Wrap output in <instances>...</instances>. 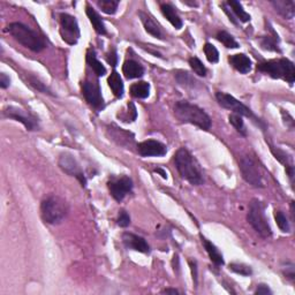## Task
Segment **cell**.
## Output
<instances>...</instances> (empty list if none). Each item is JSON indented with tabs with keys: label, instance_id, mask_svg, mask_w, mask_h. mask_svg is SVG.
Instances as JSON below:
<instances>
[{
	"label": "cell",
	"instance_id": "cell-33",
	"mask_svg": "<svg viewBox=\"0 0 295 295\" xmlns=\"http://www.w3.org/2000/svg\"><path fill=\"white\" fill-rule=\"evenodd\" d=\"M230 269L236 272L237 274H241V276H250L253 273V270H251L250 266H246V264H239V263H232L230 264Z\"/></svg>",
	"mask_w": 295,
	"mask_h": 295
},
{
	"label": "cell",
	"instance_id": "cell-7",
	"mask_svg": "<svg viewBox=\"0 0 295 295\" xmlns=\"http://www.w3.org/2000/svg\"><path fill=\"white\" fill-rule=\"evenodd\" d=\"M240 170L242 173L243 179L251 186L256 188L266 187V179H264L263 170L257 160L249 155L242 156L240 159Z\"/></svg>",
	"mask_w": 295,
	"mask_h": 295
},
{
	"label": "cell",
	"instance_id": "cell-20",
	"mask_svg": "<svg viewBox=\"0 0 295 295\" xmlns=\"http://www.w3.org/2000/svg\"><path fill=\"white\" fill-rule=\"evenodd\" d=\"M162 13L165 18L169 20V22L176 29L182 28V20L180 19L179 14H177L176 8L170 4H163L162 5Z\"/></svg>",
	"mask_w": 295,
	"mask_h": 295
},
{
	"label": "cell",
	"instance_id": "cell-35",
	"mask_svg": "<svg viewBox=\"0 0 295 295\" xmlns=\"http://www.w3.org/2000/svg\"><path fill=\"white\" fill-rule=\"evenodd\" d=\"M260 43H261V45H262L263 49L269 50V51H279V50H278L276 42H274L270 36L262 37V38L260 39Z\"/></svg>",
	"mask_w": 295,
	"mask_h": 295
},
{
	"label": "cell",
	"instance_id": "cell-5",
	"mask_svg": "<svg viewBox=\"0 0 295 295\" xmlns=\"http://www.w3.org/2000/svg\"><path fill=\"white\" fill-rule=\"evenodd\" d=\"M69 206L65 200L59 196H49L42 202L41 214L45 223L57 225L65 219L68 214Z\"/></svg>",
	"mask_w": 295,
	"mask_h": 295
},
{
	"label": "cell",
	"instance_id": "cell-2",
	"mask_svg": "<svg viewBox=\"0 0 295 295\" xmlns=\"http://www.w3.org/2000/svg\"><path fill=\"white\" fill-rule=\"evenodd\" d=\"M174 115L181 122L192 123L204 130L210 129L211 119L204 110L188 102H177L174 105Z\"/></svg>",
	"mask_w": 295,
	"mask_h": 295
},
{
	"label": "cell",
	"instance_id": "cell-30",
	"mask_svg": "<svg viewBox=\"0 0 295 295\" xmlns=\"http://www.w3.org/2000/svg\"><path fill=\"white\" fill-rule=\"evenodd\" d=\"M274 218H276L278 227H279L283 232H285V233L291 232V226H290V223H288L287 217L285 216L281 211H279V210L274 211Z\"/></svg>",
	"mask_w": 295,
	"mask_h": 295
},
{
	"label": "cell",
	"instance_id": "cell-19",
	"mask_svg": "<svg viewBox=\"0 0 295 295\" xmlns=\"http://www.w3.org/2000/svg\"><path fill=\"white\" fill-rule=\"evenodd\" d=\"M229 61L237 72L247 74L251 70V60L244 55V53H239V55H233L229 58Z\"/></svg>",
	"mask_w": 295,
	"mask_h": 295
},
{
	"label": "cell",
	"instance_id": "cell-42",
	"mask_svg": "<svg viewBox=\"0 0 295 295\" xmlns=\"http://www.w3.org/2000/svg\"><path fill=\"white\" fill-rule=\"evenodd\" d=\"M163 293H166V294H179V291L173 290V288H167V290L163 291Z\"/></svg>",
	"mask_w": 295,
	"mask_h": 295
},
{
	"label": "cell",
	"instance_id": "cell-6",
	"mask_svg": "<svg viewBox=\"0 0 295 295\" xmlns=\"http://www.w3.org/2000/svg\"><path fill=\"white\" fill-rule=\"evenodd\" d=\"M248 221L253 229L260 234L263 239H267L272 236V231L267 223V218L266 216V209L263 203L260 200H251L249 204V211H248Z\"/></svg>",
	"mask_w": 295,
	"mask_h": 295
},
{
	"label": "cell",
	"instance_id": "cell-1",
	"mask_svg": "<svg viewBox=\"0 0 295 295\" xmlns=\"http://www.w3.org/2000/svg\"><path fill=\"white\" fill-rule=\"evenodd\" d=\"M174 163H176L177 172L182 179L187 180L189 183L195 184V186L203 183V173L200 164L186 148H180L177 150L174 155Z\"/></svg>",
	"mask_w": 295,
	"mask_h": 295
},
{
	"label": "cell",
	"instance_id": "cell-18",
	"mask_svg": "<svg viewBox=\"0 0 295 295\" xmlns=\"http://www.w3.org/2000/svg\"><path fill=\"white\" fill-rule=\"evenodd\" d=\"M122 72L125 74L126 79H139L142 78L144 75V68L140 62L135 61V60H127L122 66Z\"/></svg>",
	"mask_w": 295,
	"mask_h": 295
},
{
	"label": "cell",
	"instance_id": "cell-12",
	"mask_svg": "<svg viewBox=\"0 0 295 295\" xmlns=\"http://www.w3.org/2000/svg\"><path fill=\"white\" fill-rule=\"evenodd\" d=\"M4 116L6 118L14 119L25 125L28 130H37L38 129V121L32 115L27 112L26 110L20 109L15 106H7L4 109Z\"/></svg>",
	"mask_w": 295,
	"mask_h": 295
},
{
	"label": "cell",
	"instance_id": "cell-13",
	"mask_svg": "<svg viewBox=\"0 0 295 295\" xmlns=\"http://www.w3.org/2000/svg\"><path fill=\"white\" fill-rule=\"evenodd\" d=\"M137 151L143 157H160L166 155L167 149L165 144L155 140H148L137 146Z\"/></svg>",
	"mask_w": 295,
	"mask_h": 295
},
{
	"label": "cell",
	"instance_id": "cell-28",
	"mask_svg": "<svg viewBox=\"0 0 295 295\" xmlns=\"http://www.w3.org/2000/svg\"><path fill=\"white\" fill-rule=\"evenodd\" d=\"M97 5L106 14H115L117 9H118L119 2L115 1V0H98Z\"/></svg>",
	"mask_w": 295,
	"mask_h": 295
},
{
	"label": "cell",
	"instance_id": "cell-37",
	"mask_svg": "<svg viewBox=\"0 0 295 295\" xmlns=\"http://www.w3.org/2000/svg\"><path fill=\"white\" fill-rule=\"evenodd\" d=\"M130 224V217L126 211H120L119 217H118V225L120 227H127Z\"/></svg>",
	"mask_w": 295,
	"mask_h": 295
},
{
	"label": "cell",
	"instance_id": "cell-38",
	"mask_svg": "<svg viewBox=\"0 0 295 295\" xmlns=\"http://www.w3.org/2000/svg\"><path fill=\"white\" fill-rule=\"evenodd\" d=\"M9 85H11V79H9L8 75H6L5 73L0 74V87L2 89L8 88Z\"/></svg>",
	"mask_w": 295,
	"mask_h": 295
},
{
	"label": "cell",
	"instance_id": "cell-11",
	"mask_svg": "<svg viewBox=\"0 0 295 295\" xmlns=\"http://www.w3.org/2000/svg\"><path fill=\"white\" fill-rule=\"evenodd\" d=\"M82 92L83 96L89 105H91L93 109L100 111L104 109V99L102 96V90H100L98 81H85L82 85Z\"/></svg>",
	"mask_w": 295,
	"mask_h": 295
},
{
	"label": "cell",
	"instance_id": "cell-22",
	"mask_svg": "<svg viewBox=\"0 0 295 295\" xmlns=\"http://www.w3.org/2000/svg\"><path fill=\"white\" fill-rule=\"evenodd\" d=\"M202 242L204 244V248H206V253L209 254V257L210 260L212 261V262L216 264V266H224V258H223V255L220 254V251L218 250V248L214 246V244L212 242H210L209 240H206V237L202 236Z\"/></svg>",
	"mask_w": 295,
	"mask_h": 295
},
{
	"label": "cell",
	"instance_id": "cell-15",
	"mask_svg": "<svg viewBox=\"0 0 295 295\" xmlns=\"http://www.w3.org/2000/svg\"><path fill=\"white\" fill-rule=\"evenodd\" d=\"M122 242L129 249L140 251V253L147 254L150 251V247L142 236H136V234L125 232L122 234Z\"/></svg>",
	"mask_w": 295,
	"mask_h": 295
},
{
	"label": "cell",
	"instance_id": "cell-24",
	"mask_svg": "<svg viewBox=\"0 0 295 295\" xmlns=\"http://www.w3.org/2000/svg\"><path fill=\"white\" fill-rule=\"evenodd\" d=\"M87 62H88V65L90 67H91L97 76H104L106 74V68L104 67L103 63L96 58L95 51H93V50H89L88 53H87Z\"/></svg>",
	"mask_w": 295,
	"mask_h": 295
},
{
	"label": "cell",
	"instance_id": "cell-26",
	"mask_svg": "<svg viewBox=\"0 0 295 295\" xmlns=\"http://www.w3.org/2000/svg\"><path fill=\"white\" fill-rule=\"evenodd\" d=\"M130 93H132V96L136 97V98H147V97H149L150 95V85L144 81L134 83V85L130 87Z\"/></svg>",
	"mask_w": 295,
	"mask_h": 295
},
{
	"label": "cell",
	"instance_id": "cell-21",
	"mask_svg": "<svg viewBox=\"0 0 295 295\" xmlns=\"http://www.w3.org/2000/svg\"><path fill=\"white\" fill-rule=\"evenodd\" d=\"M87 15H88L90 22H91V25L93 27V29L96 30V32H98L99 35H105L107 32L106 27L104 25L102 18H100L98 13H97L92 7H90L89 5L87 6Z\"/></svg>",
	"mask_w": 295,
	"mask_h": 295
},
{
	"label": "cell",
	"instance_id": "cell-31",
	"mask_svg": "<svg viewBox=\"0 0 295 295\" xmlns=\"http://www.w3.org/2000/svg\"><path fill=\"white\" fill-rule=\"evenodd\" d=\"M203 50H204V53H206V59L209 60L210 62L216 63L219 61V52H218L216 46L210 44V43H206V44L204 45Z\"/></svg>",
	"mask_w": 295,
	"mask_h": 295
},
{
	"label": "cell",
	"instance_id": "cell-9",
	"mask_svg": "<svg viewBox=\"0 0 295 295\" xmlns=\"http://www.w3.org/2000/svg\"><path fill=\"white\" fill-rule=\"evenodd\" d=\"M107 187H109V190L113 199L118 201V202H121L127 194L132 192L133 181L130 177L126 176L112 177L107 182Z\"/></svg>",
	"mask_w": 295,
	"mask_h": 295
},
{
	"label": "cell",
	"instance_id": "cell-43",
	"mask_svg": "<svg viewBox=\"0 0 295 295\" xmlns=\"http://www.w3.org/2000/svg\"><path fill=\"white\" fill-rule=\"evenodd\" d=\"M155 171H156V172H158V173L162 174V177H164V179H166V177H167V176H166V172H165V171H163L162 169H156Z\"/></svg>",
	"mask_w": 295,
	"mask_h": 295
},
{
	"label": "cell",
	"instance_id": "cell-25",
	"mask_svg": "<svg viewBox=\"0 0 295 295\" xmlns=\"http://www.w3.org/2000/svg\"><path fill=\"white\" fill-rule=\"evenodd\" d=\"M226 5L229 6V8L231 9V12H232V14L236 16V19L239 20L241 22H248L250 21V15L248 14L247 12H244V9L242 7V5L240 4L239 1H227Z\"/></svg>",
	"mask_w": 295,
	"mask_h": 295
},
{
	"label": "cell",
	"instance_id": "cell-17",
	"mask_svg": "<svg viewBox=\"0 0 295 295\" xmlns=\"http://www.w3.org/2000/svg\"><path fill=\"white\" fill-rule=\"evenodd\" d=\"M271 4L283 18L287 20L294 18L295 4L293 0H274V1H271Z\"/></svg>",
	"mask_w": 295,
	"mask_h": 295
},
{
	"label": "cell",
	"instance_id": "cell-4",
	"mask_svg": "<svg viewBox=\"0 0 295 295\" xmlns=\"http://www.w3.org/2000/svg\"><path fill=\"white\" fill-rule=\"evenodd\" d=\"M257 70L267 74L272 79L284 80L290 85H293L295 81L294 63L286 58L273 59L258 63Z\"/></svg>",
	"mask_w": 295,
	"mask_h": 295
},
{
	"label": "cell",
	"instance_id": "cell-14",
	"mask_svg": "<svg viewBox=\"0 0 295 295\" xmlns=\"http://www.w3.org/2000/svg\"><path fill=\"white\" fill-rule=\"evenodd\" d=\"M59 166L63 172H66L69 176L78 177L81 181L82 186H86V177L83 176L81 169H80L79 164L76 163V160L74 159L73 156L70 155H61L59 158Z\"/></svg>",
	"mask_w": 295,
	"mask_h": 295
},
{
	"label": "cell",
	"instance_id": "cell-8",
	"mask_svg": "<svg viewBox=\"0 0 295 295\" xmlns=\"http://www.w3.org/2000/svg\"><path fill=\"white\" fill-rule=\"evenodd\" d=\"M59 20L60 33H61L63 41L70 45L76 44L80 38V28L76 19L67 13H61L59 15Z\"/></svg>",
	"mask_w": 295,
	"mask_h": 295
},
{
	"label": "cell",
	"instance_id": "cell-41",
	"mask_svg": "<svg viewBox=\"0 0 295 295\" xmlns=\"http://www.w3.org/2000/svg\"><path fill=\"white\" fill-rule=\"evenodd\" d=\"M190 266H192V271H193V279L195 280V284H196V281H197V266H196V262L195 261H190Z\"/></svg>",
	"mask_w": 295,
	"mask_h": 295
},
{
	"label": "cell",
	"instance_id": "cell-36",
	"mask_svg": "<svg viewBox=\"0 0 295 295\" xmlns=\"http://www.w3.org/2000/svg\"><path fill=\"white\" fill-rule=\"evenodd\" d=\"M28 80H29L30 85H31L35 89L38 90V91L44 92V93H50L49 89L46 88V87L44 86V83H42L41 81H39V80H37V79L35 78V76L29 75V76H28Z\"/></svg>",
	"mask_w": 295,
	"mask_h": 295
},
{
	"label": "cell",
	"instance_id": "cell-32",
	"mask_svg": "<svg viewBox=\"0 0 295 295\" xmlns=\"http://www.w3.org/2000/svg\"><path fill=\"white\" fill-rule=\"evenodd\" d=\"M189 65L192 67V69L199 76H206V66L203 65V62L201 61L199 58L196 57H193V58L189 59Z\"/></svg>",
	"mask_w": 295,
	"mask_h": 295
},
{
	"label": "cell",
	"instance_id": "cell-16",
	"mask_svg": "<svg viewBox=\"0 0 295 295\" xmlns=\"http://www.w3.org/2000/svg\"><path fill=\"white\" fill-rule=\"evenodd\" d=\"M139 15L141 18V21L143 23L144 28H146V30L150 33V35H152L153 37H156V38H159V39L164 38L162 27H160L158 23L153 20L152 16H150L149 14H147V13L144 12H140Z\"/></svg>",
	"mask_w": 295,
	"mask_h": 295
},
{
	"label": "cell",
	"instance_id": "cell-23",
	"mask_svg": "<svg viewBox=\"0 0 295 295\" xmlns=\"http://www.w3.org/2000/svg\"><path fill=\"white\" fill-rule=\"evenodd\" d=\"M107 83H109V87L112 90V92L115 93V96L121 98L123 96V83L121 78H120V74L117 73L116 70L111 73L109 79H107Z\"/></svg>",
	"mask_w": 295,
	"mask_h": 295
},
{
	"label": "cell",
	"instance_id": "cell-40",
	"mask_svg": "<svg viewBox=\"0 0 295 295\" xmlns=\"http://www.w3.org/2000/svg\"><path fill=\"white\" fill-rule=\"evenodd\" d=\"M255 293L256 294H271L272 292H271V290L266 286V285H258L257 290L255 291Z\"/></svg>",
	"mask_w": 295,
	"mask_h": 295
},
{
	"label": "cell",
	"instance_id": "cell-34",
	"mask_svg": "<svg viewBox=\"0 0 295 295\" xmlns=\"http://www.w3.org/2000/svg\"><path fill=\"white\" fill-rule=\"evenodd\" d=\"M177 82L182 86H193L194 83H195V80H194L192 76L189 75V73H187V72L177 73Z\"/></svg>",
	"mask_w": 295,
	"mask_h": 295
},
{
	"label": "cell",
	"instance_id": "cell-39",
	"mask_svg": "<svg viewBox=\"0 0 295 295\" xmlns=\"http://www.w3.org/2000/svg\"><path fill=\"white\" fill-rule=\"evenodd\" d=\"M117 61H118V56H117L116 50L113 49L112 51H111L109 53V55H107V62H109L110 65L116 66L117 65Z\"/></svg>",
	"mask_w": 295,
	"mask_h": 295
},
{
	"label": "cell",
	"instance_id": "cell-10",
	"mask_svg": "<svg viewBox=\"0 0 295 295\" xmlns=\"http://www.w3.org/2000/svg\"><path fill=\"white\" fill-rule=\"evenodd\" d=\"M216 98L218 100V103H219V105L223 106L224 109L231 110L233 113H237V115H240V116H244V117H248V118L255 119V117L253 113H251V111L248 109L244 104L239 102V100L234 98L233 96L229 95V93L219 91L216 93Z\"/></svg>",
	"mask_w": 295,
	"mask_h": 295
},
{
	"label": "cell",
	"instance_id": "cell-3",
	"mask_svg": "<svg viewBox=\"0 0 295 295\" xmlns=\"http://www.w3.org/2000/svg\"><path fill=\"white\" fill-rule=\"evenodd\" d=\"M7 31L14 37L15 41L33 52H41L46 48L44 38L35 30L20 22H13L7 26Z\"/></svg>",
	"mask_w": 295,
	"mask_h": 295
},
{
	"label": "cell",
	"instance_id": "cell-27",
	"mask_svg": "<svg viewBox=\"0 0 295 295\" xmlns=\"http://www.w3.org/2000/svg\"><path fill=\"white\" fill-rule=\"evenodd\" d=\"M217 39L221 44H224L227 49H237L239 43H237L232 35L226 31H219L217 33Z\"/></svg>",
	"mask_w": 295,
	"mask_h": 295
},
{
	"label": "cell",
	"instance_id": "cell-29",
	"mask_svg": "<svg viewBox=\"0 0 295 295\" xmlns=\"http://www.w3.org/2000/svg\"><path fill=\"white\" fill-rule=\"evenodd\" d=\"M230 123H232V126L236 128L237 132L240 134H242V135H246V127H244V122L242 120V116L237 115V113H232V115H230L229 117Z\"/></svg>",
	"mask_w": 295,
	"mask_h": 295
}]
</instances>
